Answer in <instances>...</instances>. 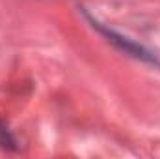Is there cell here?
I'll return each mask as SVG.
<instances>
[{"instance_id":"cell-1","label":"cell","mask_w":160,"mask_h":159,"mask_svg":"<svg viewBox=\"0 0 160 159\" xmlns=\"http://www.w3.org/2000/svg\"><path fill=\"white\" fill-rule=\"evenodd\" d=\"M80 11H82V15L86 17V21L91 25V28L97 30L104 40L108 41V43H112L118 51L128 54V56H132V58H136V60H142V62H145V64H151V66L160 68V56L155 52V51H151V49H147L145 45H142V43H138V41L130 40V38L123 36V34H119V32L108 28V26L102 25V23H99V21H97L93 15H89L84 8H80Z\"/></svg>"},{"instance_id":"cell-2","label":"cell","mask_w":160,"mask_h":159,"mask_svg":"<svg viewBox=\"0 0 160 159\" xmlns=\"http://www.w3.org/2000/svg\"><path fill=\"white\" fill-rule=\"evenodd\" d=\"M0 148L6 152H17L19 150V142L4 120H0Z\"/></svg>"}]
</instances>
